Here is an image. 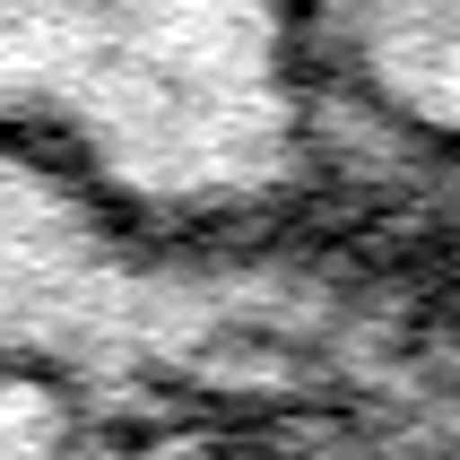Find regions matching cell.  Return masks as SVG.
<instances>
[{
    "label": "cell",
    "instance_id": "6da1fadb",
    "mask_svg": "<svg viewBox=\"0 0 460 460\" xmlns=\"http://www.w3.org/2000/svg\"><path fill=\"white\" fill-rule=\"evenodd\" d=\"M0 148L148 226H261L348 182L305 0H0Z\"/></svg>",
    "mask_w": 460,
    "mask_h": 460
},
{
    "label": "cell",
    "instance_id": "7a4b0ae2",
    "mask_svg": "<svg viewBox=\"0 0 460 460\" xmlns=\"http://www.w3.org/2000/svg\"><path fill=\"white\" fill-rule=\"evenodd\" d=\"M348 165H460V0H305Z\"/></svg>",
    "mask_w": 460,
    "mask_h": 460
},
{
    "label": "cell",
    "instance_id": "3957f363",
    "mask_svg": "<svg viewBox=\"0 0 460 460\" xmlns=\"http://www.w3.org/2000/svg\"><path fill=\"white\" fill-rule=\"evenodd\" d=\"M78 460H261V452L234 435H208V426H113V443L87 435Z\"/></svg>",
    "mask_w": 460,
    "mask_h": 460
},
{
    "label": "cell",
    "instance_id": "277c9868",
    "mask_svg": "<svg viewBox=\"0 0 460 460\" xmlns=\"http://www.w3.org/2000/svg\"><path fill=\"white\" fill-rule=\"evenodd\" d=\"M400 174H409L417 217L435 226V243L452 252V270H460V165H400Z\"/></svg>",
    "mask_w": 460,
    "mask_h": 460
}]
</instances>
